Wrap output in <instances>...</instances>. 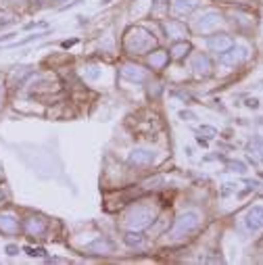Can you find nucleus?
<instances>
[{
    "label": "nucleus",
    "instance_id": "1",
    "mask_svg": "<svg viewBox=\"0 0 263 265\" xmlns=\"http://www.w3.org/2000/svg\"><path fill=\"white\" fill-rule=\"evenodd\" d=\"M247 226L253 232L263 228V207H251V211L247 213Z\"/></svg>",
    "mask_w": 263,
    "mask_h": 265
}]
</instances>
